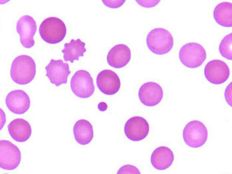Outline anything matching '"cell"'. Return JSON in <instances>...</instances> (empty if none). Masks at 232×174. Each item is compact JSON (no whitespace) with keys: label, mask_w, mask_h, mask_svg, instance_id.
<instances>
[{"label":"cell","mask_w":232,"mask_h":174,"mask_svg":"<svg viewBox=\"0 0 232 174\" xmlns=\"http://www.w3.org/2000/svg\"><path fill=\"white\" fill-rule=\"evenodd\" d=\"M117 174H141L138 168L136 166L130 164H126L121 167Z\"/></svg>","instance_id":"obj_22"},{"label":"cell","mask_w":232,"mask_h":174,"mask_svg":"<svg viewBox=\"0 0 232 174\" xmlns=\"http://www.w3.org/2000/svg\"><path fill=\"white\" fill-rule=\"evenodd\" d=\"M179 57L181 63L185 67L195 68L200 66L204 62L206 53L204 48L200 44L189 42L181 47Z\"/></svg>","instance_id":"obj_4"},{"label":"cell","mask_w":232,"mask_h":174,"mask_svg":"<svg viewBox=\"0 0 232 174\" xmlns=\"http://www.w3.org/2000/svg\"><path fill=\"white\" fill-rule=\"evenodd\" d=\"M183 139L190 147L196 148L203 146L208 137L207 128L202 122L193 120L185 126L182 132Z\"/></svg>","instance_id":"obj_5"},{"label":"cell","mask_w":232,"mask_h":174,"mask_svg":"<svg viewBox=\"0 0 232 174\" xmlns=\"http://www.w3.org/2000/svg\"><path fill=\"white\" fill-rule=\"evenodd\" d=\"M45 69L46 76L51 83L57 86L67 83L68 77L71 73L68 63L62 60L52 59Z\"/></svg>","instance_id":"obj_11"},{"label":"cell","mask_w":232,"mask_h":174,"mask_svg":"<svg viewBox=\"0 0 232 174\" xmlns=\"http://www.w3.org/2000/svg\"><path fill=\"white\" fill-rule=\"evenodd\" d=\"M9 134L15 141L22 142L27 141L32 133V128L29 122L22 118L15 119L8 126Z\"/></svg>","instance_id":"obj_17"},{"label":"cell","mask_w":232,"mask_h":174,"mask_svg":"<svg viewBox=\"0 0 232 174\" xmlns=\"http://www.w3.org/2000/svg\"><path fill=\"white\" fill-rule=\"evenodd\" d=\"M135 1L140 6L145 8H149L156 6L160 3V0H136Z\"/></svg>","instance_id":"obj_24"},{"label":"cell","mask_w":232,"mask_h":174,"mask_svg":"<svg viewBox=\"0 0 232 174\" xmlns=\"http://www.w3.org/2000/svg\"><path fill=\"white\" fill-rule=\"evenodd\" d=\"M131 52L129 47L124 44H119L113 47L109 51L106 59L110 66L120 68L126 66L130 61Z\"/></svg>","instance_id":"obj_15"},{"label":"cell","mask_w":232,"mask_h":174,"mask_svg":"<svg viewBox=\"0 0 232 174\" xmlns=\"http://www.w3.org/2000/svg\"><path fill=\"white\" fill-rule=\"evenodd\" d=\"M149 126L144 118L138 116L131 117L126 122L124 131L126 137L133 141H141L148 135Z\"/></svg>","instance_id":"obj_10"},{"label":"cell","mask_w":232,"mask_h":174,"mask_svg":"<svg viewBox=\"0 0 232 174\" xmlns=\"http://www.w3.org/2000/svg\"><path fill=\"white\" fill-rule=\"evenodd\" d=\"M21 155L19 148L7 140L0 141V167L6 170L16 168L20 163Z\"/></svg>","instance_id":"obj_7"},{"label":"cell","mask_w":232,"mask_h":174,"mask_svg":"<svg viewBox=\"0 0 232 174\" xmlns=\"http://www.w3.org/2000/svg\"><path fill=\"white\" fill-rule=\"evenodd\" d=\"M73 132L76 141L81 145L88 144L93 138V126L89 121L85 119L79 120L75 122Z\"/></svg>","instance_id":"obj_18"},{"label":"cell","mask_w":232,"mask_h":174,"mask_svg":"<svg viewBox=\"0 0 232 174\" xmlns=\"http://www.w3.org/2000/svg\"><path fill=\"white\" fill-rule=\"evenodd\" d=\"M213 17L215 21L224 27H231L232 26V4L224 1L220 3L215 8Z\"/></svg>","instance_id":"obj_20"},{"label":"cell","mask_w":232,"mask_h":174,"mask_svg":"<svg viewBox=\"0 0 232 174\" xmlns=\"http://www.w3.org/2000/svg\"><path fill=\"white\" fill-rule=\"evenodd\" d=\"M85 46V43L79 38L76 40L72 39L69 42L65 43L61 50L64 61L73 63L75 60H79L86 51Z\"/></svg>","instance_id":"obj_19"},{"label":"cell","mask_w":232,"mask_h":174,"mask_svg":"<svg viewBox=\"0 0 232 174\" xmlns=\"http://www.w3.org/2000/svg\"><path fill=\"white\" fill-rule=\"evenodd\" d=\"M5 103L11 112L18 115L22 114L27 112L30 104V98L28 94L20 89L10 92L6 97Z\"/></svg>","instance_id":"obj_14"},{"label":"cell","mask_w":232,"mask_h":174,"mask_svg":"<svg viewBox=\"0 0 232 174\" xmlns=\"http://www.w3.org/2000/svg\"><path fill=\"white\" fill-rule=\"evenodd\" d=\"M70 88L73 93L80 98L85 99L91 96L95 91L93 81L90 73L87 71H77L72 77Z\"/></svg>","instance_id":"obj_6"},{"label":"cell","mask_w":232,"mask_h":174,"mask_svg":"<svg viewBox=\"0 0 232 174\" xmlns=\"http://www.w3.org/2000/svg\"><path fill=\"white\" fill-rule=\"evenodd\" d=\"M232 33L225 36L221 40L219 47V51L224 58L231 60L232 57Z\"/></svg>","instance_id":"obj_21"},{"label":"cell","mask_w":232,"mask_h":174,"mask_svg":"<svg viewBox=\"0 0 232 174\" xmlns=\"http://www.w3.org/2000/svg\"><path fill=\"white\" fill-rule=\"evenodd\" d=\"M0 129L3 127L6 122V117L5 113L1 108L0 109Z\"/></svg>","instance_id":"obj_26"},{"label":"cell","mask_w":232,"mask_h":174,"mask_svg":"<svg viewBox=\"0 0 232 174\" xmlns=\"http://www.w3.org/2000/svg\"><path fill=\"white\" fill-rule=\"evenodd\" d=\"M96 84L101 92L107 95L116 93L121 86L120 79L117 75L109 69L103 70L99 73L96 78Z\"/></svg>","instance_id":"obj_13"},{"label":"cell","mask_w":232,"mask_h":174,"mask_svg":"<svg viewBox=\"0 0 232 174\" xmlns=\"http://www.w3.org/2000/svg\"><path fill=\"white\" fill-rule=\"evenodd\" d=\"M10 74L12 80L20 85L31 82L36 74V65L33 59L27 55L16 57L12 61Z\"/></svg>","instance_id":"obj_1"},{"label":"cell","mask_w":232,"mask_h":174,"mask_svg":"<svg viewBox=\"0 0 232 174\" xmlns=\"http://www.w3.org/2000/svg\"><path fill=\"white\" fill-rule=\"evenodd\" d=\"M232 82H231L226 88L224 93L225 100L231 106H232Z\"/></svg>","instance_id":"obj_25"},{"label":"cell","mask_w":232,"mask_h":174,"mask_svg":"<svg viewBox=\"0 0 232 174\" xmlns=\"http://www.w3.org/2000/svg\"><path fill=\"white\" fill-rule=\"evenodd\" d=\"M66 31L64 22L56 17L45 19L39 28V32L42 39L50 44H57L62 41L66 36Z\"/></svg>","instance_id":"obj_3"},{"label":"cell","mask_w":232,"mask_h":174,"mask_svg":"<svg viewBox=\"0 0 232 174\" xmlns=\"http://www.w3.org/2000/svg\"><path fill=\"white\" fill-rule=\"evenodd\" d=\"M149 49L153 53L162 55L169 52L174 44L173 37L168 30L162 28L153 29L148 33L146 39Z\"/></svg>","instance_id":"obj_2"},{"label":"cell","mask_w":232,"mask_h":174,"mask_svg":"<svg viewBox=\"0 0 232 174\" xmlns=\"http://www.w3.org/2000/svg\"><path fill=\"white\" fill-rule=\"evenodd\" d=\"M138 96L143 105L147 106H153L159 104L162 100L163 91L162 87L158 83L149 81L141 86Z\"/></svg>","instance_id":"obj_12"},{"label":"cell","mask_w":232,"mask_h":174,"mask_svg":"<svg viewBox=\"0 0 232 174\" xmlns=\"http://www.w3.org/2000/svg\"><path fill=\"white\" fill-rule=\"evenodd\" d=\"M204 74L206 80L215 85L222 84L229 78V68L227 64L220 59H213L209 61L204 69Z\"/></svg>","instance_id":"obj_8"},{"label":"cell","mask_w":232,"mask_h":174,"mask_svg":"<svg viewBox=\"0 0 232 174\" xmlns=\"http://www.w3.org/2000/svg\"><path fill=\"white\" fill-rule=\"evenodd\" d=\"M174 158L172 150L166 146H161L155 149L151 155L150 161L152 166L156 169L164 170L169 167Z\"/></svg>","instance_id":"obj_16"},{"label":"cell","mask_w":232,"mask_h":174,"mask_svg":"<svg viewBox=\"0 0 232 174\" xmlns=\"http://www.w3.org/2000/svg\"><path fill=\"white\" fill-rule=\"evenodd\" d=\"M16 28L22 45L27 48L32 47L35 44L33 37L37 29L36 23L33 18L28 15L22 16L17 21Z\"/></svg>","instance_id":"obj_9"},{"label":"cell","mask_w":232,"mask_h":174,"mask_svg":"<svg viewBox=\"0 0 232 174\" xmlns=\"http://www.w3.org/2000/svg\"><path fill=\"white\" fill-rule=\"evenodd\" d=\"M124 0H102V1L106 6L116 9L122 6L126 1Z\"/></svg>","instance_id":"obj_23"},{"label":"cell","mask_w":232,"mask_h":174,"mask_svg":"<svg viewBox=\"0 0 232 174\" xmlns=\"http://www.w3.org/2000/svg\"><path fill=\"white\" fill-rule=\"evenodd\" d=\"M97 107L99 111H104L107 109L108 106L106 103L104 102H101L98 104Z\"/></svg>","instance_id":"obj_27"}]
</instances>
